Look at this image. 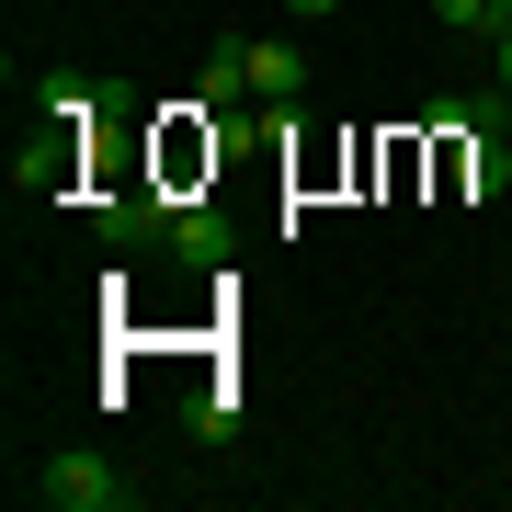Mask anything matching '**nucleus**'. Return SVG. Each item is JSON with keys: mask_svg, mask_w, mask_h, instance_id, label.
<instances>
[{"mask_svg": "<svg viewBox=\"0 0 512 512\" xmlns=\"http://www.w3.org/2000/svg\"><path fill=\"white\" fill-rule=\"evenodd\" d=\"M92 228H103V251H148V239L171 228V205H160V194H103Z\"/></svg>", "mask_w": 512, "mask_h": 512, "instance_id": "nucleus-2", "label": "nucleus"}, {"mask_svg": "<svg viewBox=\"0 0 512 512\" xmlns=\"http://www.w3.org/2000/svg\"><path fill=\"white\" fill-rule=\"evenodd\" d=\"M456 183H467L478 205H490V194L512 183V148H501V137H478V148H467V160H456Z\"/></svg>", "mask_w": 512, "mask_h": 512, "instance_id": "nucleus-8", "label": "nucleus"}, {"mask_svg": "<svg viewBox=\"0 0 512 512\" xmlns=\"http://www.w3.org/2000/svg\"><path fill=\"white\" fill-rule=\"evenodd\" d=\"M46 114H57V126H92V114H103V92H92L80 69H57V80H46Z\"/></svg>", "mask_w": 512, "mask_h": 512, "instance_id": "nucleus-9", "label": "nucleus"}, {"mask_svg": "<svg viewBox=\"0 0 512 512\" xmlns=\"http://www.w3.org/2000/svg\"><path fill=\"white\" fill-rule=\"evenodd\" d=\"M228 103H251V46L239 35L205 46V80H194V114H228Z\"/></svg>", "mask_w": 512, "mask_h": 512, "instance_id": "nucleus-4", "label": "nucleus"}, {"mask_svg": "<svg viewBox=\"0 0 512 512\" xmlns=\"http://www.w3.org/2000/svg\"><path fill=\"white\" fill-rule=\"evenodd\" d=\"M319 12H342V0H296V23H319Z\"/></svg>", "mask_w": 512, "mask_h": 512, "instance_id": "nucleus-11", "label": "nucleus"}, {"mask_svg": "<svg viewBox=\"0 0 512 512\" xmlns=\"http://www.w3.org/2000/svg\"><path fill=\"white\" fill-rule=\"evenodd\" d=\"M171 262H194V274H217V262H228V217H217V205H171Z\"/></svg>", "mask_w": 512, "mask_h": 512, "instance_id": "nucleus-3", "label": "nucleus"}, {"mask_svg": "<svg viewBox=\"0 0 512 512\" xmlns=\"http://www.w3.org/2000/svg\"><path fill=\"white\" fill-rule=\"evenodd\" d=\"M433 23H456V35L501 46V35H512V0H433Z\"/></svg>", "mask_w": 512, "mask_h": 512, "instance_id": "nucleus-7", "label": "nucleus"}, {"mask_svg": "<svg viewBox=\"0 0 512 512\" xmlns=\"http://www.w3.org/2000/svg\"><path fill=\"white\" fill-rule=\"evenodd\" d=\"M183 433H194V444H228V433H239V387H217V376H205L194 399H183Z\"/></svg>", "mask_w": 512, "mask_h": 512, "instance_id": "nucleus-6", "label": "nucleus"}, {"mask_svg": "<svg viewBox=\"0 0 512 512\" xmlns=\"http://www.w3.org/2000/svg\"><path fill=\"white\" fill-rule=\"evenodd\" d=\"M251 103H308V57L296 46H251Z\"/></svg>", "mask_w": 512, "mask_h": 512, "instance_id": "nucleus-5", "label": "nucleus"}, {"mask_svg": "<svg viewBox=\"0 0 512 512\" xmlns=\"http://www.w3.org/2000/svg\"><path fill=\"white\" fill-rule=\"evenodd\" d=\"M35 501L46 512H126V478H114L103 444H57V456L35 467Z\"/></svg>", "mask_w": 512, "mask_h": 512, "instance_id": "nucleus-1", "label": "nucleus"}, {"mask_svg": "<svg viewBox=\"0 0 512 512\" xmlns=\"http://www.w3.org/2000/svg\"><path fill=\"white\" fill-rule=\"evenodd\" d=\"M57 183H69V137H57V148H35V160H23V194H57Z\"/></svg>", "mask_w": 512, "mask_h": 512, "instance_id": "nucleus-10", "label": "nucleus"}, {"mask_svg": "<svg viewBox=\"0 0 512 512\" xmlns=\"http://www.w3.org/2000/svg\"><path fill=\"white\" fill-rule=\"evenodd\" d=\"M490 57H501V92H512V35H501V46H490Z\"/></svg>", "mask_w": 512, "mask_h": 512, "instance_id": "nucleus-12", "label": "nucleus"}]
</instances>
